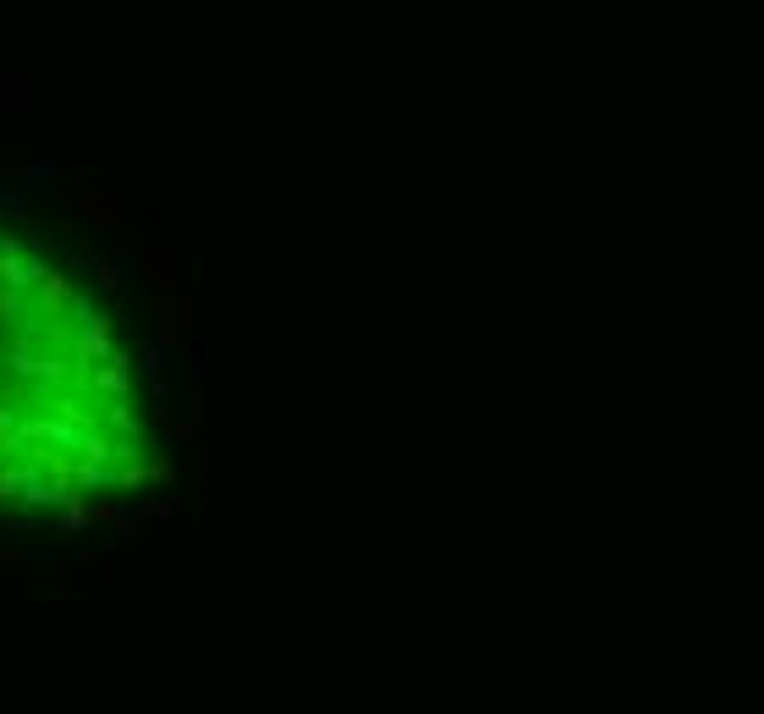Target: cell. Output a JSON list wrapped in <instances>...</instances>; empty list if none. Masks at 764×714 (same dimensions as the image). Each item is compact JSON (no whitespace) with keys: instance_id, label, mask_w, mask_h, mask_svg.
<instances>
[{"instance_id":"6da1fadb","label":"cell","mask_w":764,"mask_h":714,"mask_svg":"<svg viewBox=\"0 0 764 714\" xmlns=\"http://www.w3.org/2000/svg\"><path fill=\"white\" fill-rule=\"evenodd\" d=\"M78 209L89 214L94 226H110V221H116V214H110V203H105V198H94V193H83V198H78Z\"/></svg>"},{"instance_id":"7a4b0ae2","label":"cell","mask_w":764,"mask_h":714,"mask_svg":"<svg viewBox=\"0 0 764 714\" xmlns=\"http://www.w3.org/2000/svg\"><path fill=\"white\" fill-rule=\"evenodd\" d=\"M17 176H23L17 165H0V182H17Z\"/></svg>"}]
</instances>
